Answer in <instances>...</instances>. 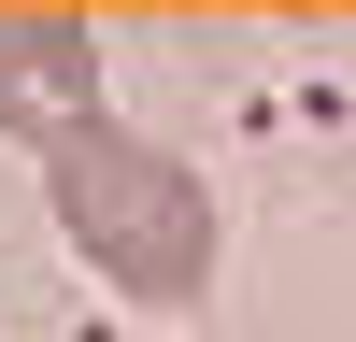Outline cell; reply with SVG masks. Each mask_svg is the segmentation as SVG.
<instances>
[{"label": "cell", "mask_w": 356, "mask_h": 342, "mask_svg": "<svg viewBox=\"0 0 356 342\" xmlns=\"http://www.w3.org/2000/svg\"><path fill=\"white\" fill-rule=\"evenodd\" d=\"M43 200L72 228V256L129 300H200L214 285V200L171 142H143L129 114H86V129L43 142Z\"/></svg>", "instance_id": "1"}, {"label": "cell", "mask_w": 356, "mask_h": 342, "mask_svg": "<svg viewBox=\"0 0 356 342\" xmlns=\"http://www.w3.org/2000/svg\"><path fill=\"white\" fill-rule=\"evenodd\" d=\"M100 114V43L86 15H0V129L15 142H57Z\"/></svg>", "instance_id": "2"}]
</instances>
